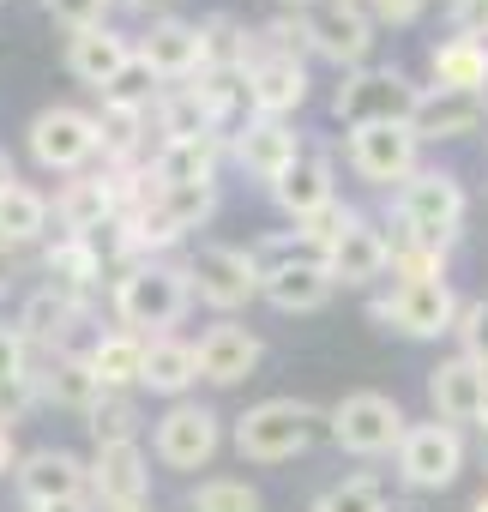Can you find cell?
I'll return each instance as SVG.
<instances>
[{
	"instance_id": "13",
	"label": "cell",
	"mask_w": 488,
	"mask_h": 512,
	"mask_svg": "<svg viewBox=\"0 0 488 512\" xmlns=\"http://www.w3.org/2000/svg\"><path fill=\"white\" fill-rule=\"evenodd\" d=\"M464 476V434L452 422H410L398 446V482L416 494H446Z\"/></svg>"
},
{
	"instance_id": "47",
	"label": "cell",
	"mask_w": 488,
	"mask_h": 512,
	"mask_svg": "<svg viewBox=\"0 0 488 512\" xmlns=\"http://www.w3.org/2000/svg\"><path fill=\"white\" fill-rule=\"evenodd\" d=\"M13 187H19V169H13V157H7V151H0V199H7Z\"/></svg>"
},
{
	"instance_id": "29",
	"label": "cell",
	"mask_w": 488,
	"mask_h": 512,
	"mask_svg": "<svg viewBox=\"0 0 488 512\" xmlns=\"http://www.w3.org/2000/svg\"><path fill=\"white\" fill-rule=\"evenodd\" d=\"M193 386H199V350H193L187 338H151V344H145V374H139V392H157V398L181 404Z\"/></svg>"
},
{
	"instance_id": "38",
	"label": "cell",
	"mask_w": 488,
	"mask_h": 512,
	"mask_svg": "<svg viewBox=\"0 0 488 512\" xmlns=\"http://www.w3.org/2000/svg\"><path fill=\"white\" fill-rule=\"evenodd\" d=\"M187 512H266V506H260L254 482H241V476H205L187 494Z\"/></svg>"
},
{
	"instance_id": "7",
	"label": "cell",
	"mask_w": 488,
	"mask_h": 512,
	"mask_svg": "<svg viewBox=\"0 0 488 512\" xmlns=\"http://www.w3.org/2000/svg\"><path fill=\"white\" fill-rule=\"evenodd\" d=\"M25 512H91V464L67 446H37L13 470Z\"/></svg>"
},
{
	"instance_id": "9",
	"label": "cell",
	"mask_w": 488,
	"mask_h": 512,
	"mask_svg": "<svg viewBox=\"0 0 488 512\" xmlns=\"http://www.w3.org/2000/svg\"><path fill=\"white\" fill-rule=\"evenodd\" d=\"M296 25H302V43L320 55V61H332L338 73H356V67H368V55H374V19H368V7H350V0H308V7L296 13Z\"/></svg>"
},
{
	"instance_id": "36",
	"label": "cell",
	"mask_w": 488,
	"mask_h": 512,
	"mask_svg": "<svg viewBox=\"0 0 488 512\" xmlns=\"http://www.w3.org/2000/svg\"><path fill=\"white\" fill-rule=\"evenodd\" d=\"M199 37H205V67H254V55H260V37L235 13L199 19Z\"/></svg>"
},
{
	"instance_id": "8",
	"label": "cell",
	"mask_w": 488,
	"mask_h": 512,
	"mask_svg": "<svg viewBox=\"0 0 488 512\" xmlns=\"http://www.w3.org/2000/svg\"><path fill=\"white\" fill-rule=\"evenodd\" d=\"M187 278H193V302H205L217 320H235L260 296V266L248 247H229V241H199L187 253Z\"/></svg>"
},
{
	"instance_id": "35",
	"label": "cell",
	"mask_w": 488,
	"mask_h": 512,
	"mask_svg": "<svg viewBox=\"0 0 488 512\" xmlns=\"http://www.w3.org/2000/svg\"><path fill=\"white\" fill-rule=\"evenodd\" d=\"M151 127H157V145L163 139H205V133H217V121H211V109H205V97L193 85H163V97L151 109Z\"/></svg>"
},
{
	"instance_id": "46",
	"label": "cell",
	"mask_w": 488,
	"mask_h": 512,
	"mask_svg": "<svg viewBox=\"0 0 488 512\" xmlns=\"http://www.w3.org/2000/svg\"><path fill=\"white\" fill-rule=\"evenodd\" d=\"M13 278H19V253H13V247H0V296L13 290Z\"/></svg>"
},
{
	"instance_id": "18",
	"label": "cell",
	"mask_w": 488,
	"mask_h": 512,
	"mask_svg": "<svg viewBox=\"0 0 488 512\" xmlns=\"http://www.w3.org/2000/svg\"><path fill=\"white\" fill-rule=\"evenodd\" d=\"M272 199H278V211L290 217V223H314L320 211H332L338 205V169H332V157L326 151H314V145H302V157L266 187Z\"/></svg>"
},
{
	"instance_id": "44",
	"label": "cell",
	"mask_w": 488,
	"mask_h": 512,
	"mask_svg": "<svg viewBox=\"0 0 488 512\" xmlns=\"http://www.w3.org/2000/svg\"><path fill=\"white\" fill-rule=\"evenodd\" d=\"M458 37H488V0H452Z\"/></svg>"
},
{
	"instance_id": "3",
	"label": "cell",
	"mask_w": 488,
	"mask_h": 512,
	"mask_svg": "<svg viewBox=\"0 0 488 512\" xmlns=\"http://www.w3.org/2000/svg\"><path fill=\"white\" fill-rule=\"evenodd\" d=\"M320 422L326 416L308 398H260L254 410L235 416L229 440H235V452L248 458V464H290V458H302L314 446V428Z\"/></svg>"
},
{
	"instance_id": "28",
	"label": "cell",
	"mask_w": 488,
	"mask_h": 512,
	"mask_svg": "<svg viewBox=\"0 0 488 512\" xmlns=\"http://www.w3.org/2000/svg\"><path fill=\"white\" fill-rule=\"evenodd\" d=\"M133 61V37H121V31H79V37H67V73L79 79V85H91L97 97L115 85V73Z\"/></svg>"
},
{
	"instance_id": "45",
	"label": "cell",
	"mask_w": 488,
	"mask_h": 512,
	"mask_svg": "<svg viewBox=\"0 0 488 512\" xmlns=\"http://www.w3.org/2000/svg\"><path fill=\"white\" fill-rule=\"evenodd\" d=\"M19 458H25V452L13 446V428L0 422V476H7V470H19Z\"/></svg>"
},
{
	"instance_id": "10",
	"label": "cell",
	"mask_w": 488,
	"mask_h": 512,
	"mask_svg": "<svg viewBox=\"0 0 488 512\" xmlns=\"http://www.w3.org/2000/svg\"><path fill=\"white\" fill-rule=\"evenodd\" d=\"M25 145H31L37 169H49V175H85V163L103 151V133H97V115H85L73 103H55V109L31 115Z\"/></svg>"
},
{
	"instance_id": "30",
	"label": "cell",
	"mask_w": 488,
	"mask_h": 512,
	"mask_svg": "<svg viewBox=\"0 0 488 512\" xmlns=\"http://www.w3.org/2000/svg\"><path fill=\"white\" fill-rule=\"evenodd\" d=\"M260 296H266L278 314H320V308L338 296V284H332V272H326L320 260H296V266L272 272V278L260 284Z\"/></svg>"
},
{
	"instance_id": "25",
	"label": "cell",
	"mask_w": 488,
	"mask_h": 512,
	"mask_svg": "<svg viewBox=\"0 0 488 512\" xmlns=\"http://www.w3.org/2000/svg\"><path fill=\"white\" fill-rule=\"evenodd\" d=\"M121 217V187H115V175L103 169V175H67L61 181V193H55V223L67 229V235H97L103 223H115Z\"/></svg>"
},
{
	"instance_id": "52",
	"label": "cell",
	"mask_w": 488,
	"mask_h": 512,
	"mask_svg": "<svg viewBox=\"0 0 488 512\" xmlns=\"http://www.w3.org/2000/svg\"><path fill=\"white\" fill-rule=\"evenodd\" d=\"M392 512H422V506H392Z\"/></svg>"
},
{
	"instance_id": "34",
	"label": "cell",
	"mask_w": 488,
	"mask_h": 512,
	"mask_svg": "<svg viewBox=\"0 0 488 512\" xmlns=\"http://www.w3.org/2000/svg\"><path fill=\"white\" fill-rule=\"evenodd\" d=\"M49 223H55V199H49L43 187H31V181H19L7 199H0V247L19 253V247L43 241Z\"/></svg>"
},
{
	"instance_id": "22",
	"label": "cell",
	"mask_w": 488,
	"mask_h": 512,
	"mask_svg": "<svg viewBox=\"0 0 488 512\" xmlns=\"http://www.w3.org/2000/svg\"><path fill=\"white\" fill-rule=\"evenodd\" d=\"M223 151H229L223 133H205V139H163L145 169H151L157 187H217Z\"/></svg>"
},
{
	"instance_id": "2",
	"label": "cell",
	"mask_w": 488,
	"mask_h": 512,
	"mask_svg": "<svg viewBox=\"0 0 488 512\" xmlns=\"http://www.w3.org/2000/svg\"><path fill=\"white\" fill-rule=\"evenodd\" d=\"M464 211H470V199H464V181L452 169H416L392 193V235L446 253L464 235Z\"/></svg>"
},
{
	"instance_id": "31",
	"label": "cell",
	"mask_w": 488,
	"mask_h": 512,
	"mask_svg": "<svg viewBox=\"0 0 488 512\" xmlns=\"http://www.w3.org/2000/svg\"><path fill=\"white\" fill-rule=\"evenodd\" d=\"M434 91H488V43L482 37H446L428 49Z\"/></svg>"
},
{
	"instance_id": "5",
	"label": "cell",
	"mask_w": 488,
	"mask_h": 512,
	"mask_svg": "<svg viewBox=\"0 0 488 512\" xmlns=\"http://www.w3.org/2000/svg\"><path fill=\"white\" fill-rule=\"evenodd\" d=\"M416 103H422V85L398 67H356L332 91V115L344 121V133L386 127V121H416Z\"/></svg>"
},
{
	"instance_id": "50",
	"label": "cell",
	"mask_w": 488,
	"mask_h": 512,
	"mask_svg": "<svg viewBox=\"0 0 488 512\" xmlns=\"http://www.w3.org/2000/svg\"><path fill=\"white\" fill-rule=\"evenodd\" d=\"M115 512H157V506H151V500H145V506H115Z\"/></svg>"
},
{
	"instance_id": "24",
	"label": "cell",
	"mask_w": 488,
	"mask_h": 512,
	"mask_svg": "<svg viewBox=\"0 0 488 512\" xmlns=\"http://www.w3.org/2000/svg\"><path fill=\"white\" fill-rule=\"evenodd\" d=\"M416 139L422 145H440V139H470L488 127V91H422L416 103Z\"/></svg>"
},
{
	"instance_id": "14",
	"label": "cell",
	"mask_w": 488,
	"mask_h": 512,
	"mask_svg": "<svg viewBox=\"0 0 488 512\" xmlns=\"http://www.w3.org/2000/svg\"><path fill=\"white\" fill-rule=\"evenodd\" d=\"M326 272H332L338 290H368V284H380V278L392 272V235H386L374 217L350 211V223H344V229L332 235V247H326Z\"/></svg>"
},
{
	"instance_id": "40",
	"label": "cell",
	"mask_w": 488,
	"mask_h": 512,
	"mask_svg": "<svg viewBox=\"0 0 488 512\" xmlns=\"http://www.w3.org/2000/svg\"><path fill=\"white\" fill-rule=\"evenodd\" d=\"M157 97H163V79H157L139 55H133V61L115 73V85L103 91V103H109V109H145V115L157 109Z\"/></svg>"
},
{
	"instance_id": "20",
	"label": "cell",
	"mask_w": 488,
	"mask_h": 512,
	"mask_svg": "<svg viewBox=\"0 0 488 512\" xmlns=\"http://www.w3.org/2000/svg\"><path fill=\"white\" fill-rule=\"evenodd\" d=\"M193 350H199V380H211V386H241V380H254V368L266 362L260 332H248L241 320L205 326Z\"/></svg>"
},
{
	"instance_id": "49",
	"label": "cell",
	"mask_w": 488,
	"mask_h": 512,
	"mask_svg": "<svg viewBox=\"0 0 488 512\" xmlns=\"http://www.w3.org/2000/svg\"><path fill=\"white\" fill-rule=\"evenodd\" d=\"M470 512H488V488H482V494H476V500H470Z\"/></svg>"
},
{
	"instance_id": "39",
	"label": "cell",
	"mask_w": 488,
	"mask_h": 512,
	"mask_svg": "<svg viewBox=\"0 0 488 512\" xmlns=\"http://www.w3.org/2000/svg\"><path fill=\"white\" fill-rule=\"evenodd\" d=\"M314 512H392V494L374 476H344L314 494Z\"/></svg>"
},
{
	"instance_id": "41",
	"label": "cell",
	"mask_w": 488,
	"mask_h": 512,
	"mask_svg": "<svg viewBox=\"0 0 488 512\" xmlns=\"http://www.w3.org/2000/svg\"><path fill=\"white\" fill-rule=\"evenodd\" d=\"M43 7H49V19H55L67 37H79V31H103L121 0H43Z\"/></svg>"
},
{
	"instance_id": "17",
	"label": "cell",
	"mask_w": 488,
	"mask_h": 512,
	"mask_svg": "<svg viewBox=\"0 0 488 512\" xmlns=\"http://www.w3.org/2000/svg\"><path fill=\"white\" fill-rule=\"evenodd\" d=\"M133 55L163 79V85H193L205 73V37L193 19H151V31L133 43Z\"/></svg>"
},
{
	"instance_id": "21",
	"label": "cell",
	"mask_w": 488,
	"mask_h": 512,
	"mask_svg": "<svg viewBox=\"0 0 488 512\" xmlns=\"http://www.w3.org/2000/svg\"><path fill=\"white\" fill-rule=\"evenodd\" d=\"M229 157L248 169L254 181H278L296 157H302V139H296V127L290 121H272V115H248L235 133H229Z\"/></svg>"
},
{
	"instance_id": "27",
	"label": "cell",
	"mask_w": 488,
	"mask_h": 512,
	"mask_svg": "<svg viewBox=\"0 0 488 512\" xmlns=\"http://www.w3.org/2000/svg\"><path fill=\"white\" fill-rule=\"evenodd\" d=\"M37 350L19 326H0V422H25L37 410Z\"/></svg>"
},
{
	"instance_id": "51",
	"label": "cell",
	"mask_w": 488,
	"mask_h": 512,
	"mask_svg": "<svg viewBox=\"0 0 488 512\" xmlns=\"http://www.w3.org/2000/svg\"><path fill=\"white\" fill-rule=\"evenodd\" d=\"M284 7H290V13H302V7H308V0H284Z\"/></svg>"
},
{
	"instance_id": "53",
	"label": "cell",
	"mask_w": 488,
	"mask_h": 512,
	"mask_svg": "<svg viewBox=\"0 0 488 512\" xmlns=\"http://www.w3.org/2000/svg\"><path fill=\"white\" fill-rule=\"evenodd\" d=\"M482 470H488V446H482Z\"/></svg>"
},
{
	"instance_id": "19",
	"label": "cell",
	"mask_w": 488,
	"mask_h": 512,
	"mask_svg": "<svg viewBox=\"0 0 488 512\" xmlns=\"http://www.w3.org/2000/svg\"><path fill=\"white\" fill-rule=\"evenodd\" d=\"M151 500V458L139 440L127 446H97L91 458V506L115 512V506H145Z\"/></svg>"
},
{
	"instance_id": "43",
	"label": "cell",
	"mask_w": 488,
	"mask_h": 512,
	"mask_svg": "<svg viewBox=\"0 0 488 512\" xmlns=\"http://www.w3.org/2000/svg\"><path fill=\"white\" fill-rule=\"evenodd\" d=\"M422 13H428V0H368V19H374V25H392V31L416 25Z\"/></svg>"
},
{
	"instance_id": "23",
	"label": "cell",
	"mask_w": 488,
	"mask_h": 512,
	"mask_svg": "<svg viewBox=\"0 0 488 512\" xmlns=\"http://www.w3.org/2000/svg\"><path fill=\"white\" fill-rule=\"evenodd\" d=\"M79 326H85V302L67 296V290H31L25 314H19V332L31 338V350L43 356H61V350H79Z\"/></svg>"
},
{
	"instance_id": "48",
	"label": "cell",
	"mask_w": 488,
	"mask_h": 512,
	"mask_svg": "<svg viewBox=\"0 0 488 512\" xmlns=\"http://www.w3.org/2000/svg\"><path fill=\"white\" fill-rule=\"evenodd\" d=\"M121 7H133V13H157L163 0H121Z\"/></svg>"
},
{
	"instance_id": "12",
	"label": "cell",
	"mask_w": 488,
	"mask_h": 512,
	"mask_svg": "<svg viewBox=\"0 0 488 512\" xmlns=\"http://www.w3.org/2000/svg\"><path fill=\"white\" fill-rule=\"evenodd\" d=\"M217 446H223V416L211 404H199V398L169 404L157 416V428H151V458L163 470H205L217 458Z\"/></svg>"
},
{
	"instance_id": "33",
	"label": "cell",
	"mask_w": 488,
	"mask_h": 512,
	"mask_svg": "<svg viewBox=\"0 0 488 512\" xmlns=\"http://www.w3.org/2000/svg\"><path fill=\"white\" fill-rule=\"evenodd\" d=\"M43 272H49V290H67L79 302H91V290L103 284V260H97V247L85 235H61L43 253Z\"/></svg>"
},
{
	"instance_id": "32",
	"label": "cell",
	"mask_w": 488,
	"mask_h": 512,
	"mask_svg": "<svg viewBox=\"0 0 488 512\" xmlns=\"http://www.w3.org/2000/svg\"><path fill=\"white\" fill-rule=\"evenodd\" d=\"M145 344L151 338H139V332H97L91 338V368H97V380H103V392H133L139 386V374H145Z\"/></svg>"
},
{
	"instance_id": "16",
	"label": "cell",
	"mask_w": 488,
	"mask_h": 512,
	"mask_svg": "<svg viewBox=\"0 0 488 512\" xmlns=\"http://www.w3.org/2000/svg\"><path fill=\"white\" fill-rule=\"evenodd\" d=\"M428 404H434V422H470L488 434V368L470 362V356H446L428 368Z\"/></svg>"
},
{
	"instance_id": "37",
	"label": "cell",
	"mask_w": 488,
	"mask_h": 512,
	"mask_svg": "<svg viewBox=\"0 0 488 512\" xmlns=\"http://www.w3.org/2000/svg\"><path fill=\"white\" fill-rule=\"evenodd\" d=\"M85 428H91L97 446H127V440H139V398H133V392H103L97 410L85 416Z\"/></svg>"
},
{
	"instance_id": "4",
	"label": "cell",
	"mask_w": 488,
	"mask_h": 512,
	"mask_svg": "<svg viewBox=\"0 0 488 512\" xmlns=\"http://www.w3.org/2000/svg\"><path fill=\"white\" fill-rule=\"evenodd\" d=\"M458 314H464V302L446 278H392V290H380L368 302V320H380L386 332L416 338V344L458 332Z\"/></svg>"
},
{
	"instance_id": "6",
	"label": "cell",
	"mask_w": 488,
	"mask_h": 512,
	"mask_svg": "<svg viewBox=\"0 0 488 512\" xmlns=\"http://www.w3.org/2000/svg\"><path fill=\"white\" fill-rule=\"evenodd\" d=\"M326 428H332L338 452H350V458H398V446L410 434V416L386 392H350L326 410Z\"/></svg>"
},
{
	"instance_id": "15",
	"label": "cell",
	"mask_w": 488,
	"mask_h": 512,
	"mask_svg": "<svg viewBox=\"0 0 488 512\" xmlns=\"http://www.w3.org/2000/svg\"><path fill=\"white\" fill-rule=\"evenodd\" d=\"M248 103H254V115L290 121V115L308 103V67H302V55L260 37V55H254V67H248Z\"/></svg>"
},
{
	"instance_id": "42",
	"label": "cell",
	"mask_w": 488,
	"mask_h": 512,
	"mask_svg": "<svg viewBox=\"0 0 488 512\" xmlns=\"http://www.w3.org/2000/svg\"><path fill=\"white\" fill-rule=\"evenodd\" d=\"M458 356H470V362H482L488 368V296H476V302H464V314H458Z\"/></svg>"
},
{
	"instance_id": "11",
	"label": "cell",
	"mask_w": 488,
	"mask_h": 512,
	"mask_svg": "<svg viewBox=\"0 0 488 512\" xmlns=\"http://www.w3.org/2000/svg\"><path fill=\"white\" fill-rule=\"evenodd\" d=\"M344 163H350L356 181H368V187H392V193H398V187L422 169V139H416L410 121L356 127V133H344Z\"/></svg>"
},
{
	"instance_id": "26",
	"label": "cell",
	"mask_w": 488,
	"mask_h": 512,
	"mask_svg": "<svg viewBox=\"0 0 488 512\" xmlns=\"http://www.w3.org/2000/svg\"><path fill=\"white\" fill-rule=\"evenodd\" d=\"M37 398L55 404V410L91 416L97 398H103V380H97V368H91L85 350H61V356H43L37 362Z\"/></svg>"
},
{
	"instance_id": "1",
	"label": "cell",
	"mask_w": 488,
	"mask_h": 512,
	"mask_svg": "<svg viewBox=\"0 0 488 512\" xmlns=\"http://www.w3.org/2000/svg\"><path fill=\"white\" fill-rule=\"evenodd\" d=\"M109 308H115V326L121 332H139V338H175V326L187 320L193 308V278H187V260H133L115 290H109Z\"/></svg>"
}]
</instances>
